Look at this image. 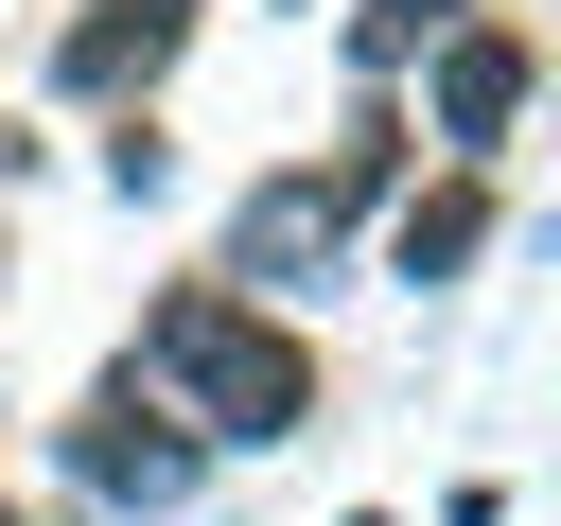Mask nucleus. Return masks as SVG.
<instances>
[{
	"mask_svg": "<svg viewBox=\"0 0 561 526\" xmlns=\"http://www.w3.org/2000/svg\"><path fill=\"white\" fill-rule=\"evenodd\" d=\"M123 386H140L158 421H193V456H210V438H298V421H316V351H298L263 298H228V281H175V298H140V351H123Z\"/></svg>",
	"mask_w": 561,
	"mask_h": 526,
	"instance_id": "nucleus-1",
	"label": "nucleus"
},
{
	"mask_svg": "<svg viewBox=\"0 0 561 526\" xmlns=\"http://www.w3.org/2000/svg\"><path fill=\"white\" fill-rule=\"evenodd\" d=\"M368 193H386V123H351L316 175H263V193L228 210V298H245V281H316V263L351 245V210H368Z\"/></svg>",
	"mask_w": 561,
	"mask_h": 526,
	"instance_id": "nucleus-2",
	"label": "nucleus"
},
{
	"mask_svg": "<svg viewBox=\"0 0 561 526\" xmlns=\"http://www.w3.org/2000/svg\"><path fill=\"white\" fill-rule=\"evenodd\" d=\"M70 473H88L105 508H140V526H158V508H193V473H210V456H193V421H158V403L105 368V386L70 403Z\"/></svg>",
	"mask_w": 561,
	"mask_h": 526,
	"instance_id": "nucleus-3",
	"label": "nucleus"
},
{
	"mask_svg": "<svg viewBox=\"0 0 561 526\" xmlns=\"http://www.w3.org/2000/svg\"><path fill=\"white\" fill-rule=\"evenodd\" d=\"M175 53H193V0H88V18L53 35V88H70V105H123V88H158Z\"/></svg>",
	"mask_w": 561,
	"mask_h": 526,
	"instance_id": "nucleus-4",
	"label": "nucleus"
},
{
	"mask_svg": "<svg viewBox=\"0 0 561 526\" xmlns=\"http://www.w3.org/2000/svg\"><path fill=\"white\" fill-rule=\"evenodd\" d=\"M421 105H438V140H456V175L508 140V105H526V35L508 18H456L438 35V70H421Z\"/></svg>",
	"mask_w": 561,
	"mask_h": 526,
	"instance_id": "nucleus-5",
	"label": "nucleus"
},
{
	"mask_svg": "<svg viewBox=\"0 0 561 526\" xmlns=\"http://www.w3.org/2000/svg\"><path fill=\"white\" fill-rule=\"evenodd\" d=\"M473 245H491V175H438V193L386 228V281H456Z\"/></svg>",
	"mask_w": 561,
	"mask_h": 526,
	"instance_id": "nucleus-6",
	"label": "nucleus"
},
{
	"mask_svg": "<svg viewBox=\"0 0 561 526\" xmlns=\"http://www.w3.org/2000/svg\"><path fill=\"white\" fill-rule=\"evenodd\" d=\"M438 35H456V0H351V70H368V88H386L403 53H438Z\"/></svg>",
	"mask_w": 561,
	"mask_h": 526,
	"instance_id": "nucleus-7",
	"label": "nucleus"
},
{
	"mask_svg": "<svg viewBox=\"0 0 561 526\" xmlns=\"http://www.w3.org/2000/svg\"><path fill=\"white\" fill-rule=\"evenodd\" d=\"M0 526H53V508H0Z\"/></svg>",
	"mask_w": 561,
	"mask_h": 526,
	"instance_id": "nucleus-8",
	"label": "nucleus"
},
{
	"mask_svg": "<svg viewBox=\"0 0 561 526\" xmlns=\"http://www.w3.org/2000/svg\"><path fill=\"white\" fill-rule=\"evenodd\" d=\"M351 526H386V508H351Z\"/></svg>",
	"mask_w": 561,
	"mask_h": 526,
	"instance_id": "nucleus-9",
	"label": "nucleus"
},
{
	"mask_svg": "<svg viewBox=\"0 0 561 526\" xmlns=\"http://www.w3.org/2000/svg\"><path fill=\"white\" fill-rule=\"evenodd\" d=\"M0 281H18V245H0Z\"/></svg>",
	"mask_w": 561,
	"mask_h": 526,
	"instance_id": "nucleus-10",
	"label": "nucleus"
}]
</instances>
